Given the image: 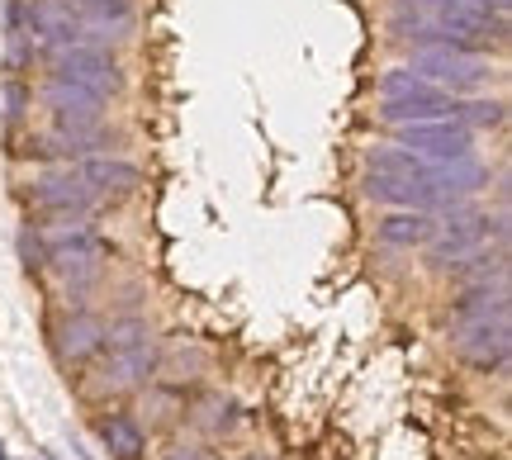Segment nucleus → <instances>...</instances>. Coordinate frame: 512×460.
<instances>
[{
  "mask_svg": "<svg viewBox=\"0 0 512 460\" xmlns=\"http://www.w3.org/2000/svg\"><path fill=\"white\" fill-rule=\"evenodd\" d=\"M489 238L498 247H508V219L503 214H475L470 204H456V209H446L437 214L432 223V238L422 242V252H427V266L432 271H456L460 261H470L475 252L489 247Z\"/></svg>",
  "mask_w": 512,
  "mask_h": 460,
  "instance_id": "1",
  "label": "nucleus"
},
{
  "mask_svg": "<svg viewBox=\"0 0 512 460\" xmlns=\"http://www.w3.org/2000/svg\"><path fill=\"white\" fill-rule=\"evenodd\" d=\"M451 100L456 95L432 86V81H422L418 72H408V67H389L380 76V119L394 129V124H418V119H441V114H451Z\"/></svg>",
  "mask_w": 512,
  "mask_h": 460,
  "instance_id": "2",
  "label": "nucleus"
},
{
  "mask_svg": "<svg viewBox=\"0 0 512 460\" xmlns=\"http://www.w3.org/2000/svg\"><path fill=\"white\" fill-rule=\"evenodd\" d=\"M408 72H418L422 81H432L451 95H470L479 86H489L494 67L484 53H470V48H413Z\"/></svg>",
  "mask_w": 512,
  "mask_h": 460,
  "instance_id": "3",
  "label": "nucleus"
},
{
  "mask_svg": "<svg viewBox=\"0 0 512 460\" xmlns=\"http://www.w3.org/2000/svg\"><path fill=\"white\" fill-rule=\"evenodd\" d=\"M451 351L470 370H503L512 356V313L451 318Z\"/></svg>",
  "mask_w": 512,
  "mask_h": 460,
  "instance_id": "4",
  "label": "nucleus"
},
{
  "mask_svg": "<svg viewBox=\"0 0 512 460\" xmlns=\"http://www.w3.org/2000/svg\"><path fill=\"white\" fill-rule=\"evenodd\" d=\"M48 57V76H62V81H76V86H91L105 100L124 91V67L110 48H95V43H72V48H53Z\"/></svg>",
  "mask_w": 512,
  "mask_h": 460,
  "instance_id": "5",
  "label": "nucleus"
},
{
  "mask_svg": "<svg viewBox=\"0 0 512 460\" xmlns=\"http://www.w3.org/2000/svg\"><path fill=\"white\" fill-rule=\"evenodd\" d=\"M394 143L427 162H451V157L475 152V129H465L456 114H441V119H418V124H394Z\"/></svg>",
  "mask_w": 512,
  "mask_h": 460,
  "instance_id": "6",
  "label": "nucleus"
},
{
  "mask_svg": "<svg viewBox=\"0 0 512 460\" xmlns=\"http://www.w3.org/2000/svg\"><path fill=\"white\" fill-rule=\"evenodd\" d=\"M38 100H43V110L53 114L57 129H67V133H91L105 124V95L91 91V86H76V81L48 76L43 91H38Z\"/></svg>",
  "mask_w": 512,
  "mask_h": 460,
  "instance_id": "7",
  "label": "nucleus"
},
{
  "mask_svg": "<svg viewBox=\"0 0 512 460\" xmlns=\"http://www.w3.org/2000/svg\"><path fill=\"white\" fill-rule=\"evenodd\" d=\"M29 204H34L38 214H91V209H100L105 200L76 176V166H57V171H48V176L34 181Z\"/></svg>",
  "mask_w": 512,
  "mask_h": 460,
  "instance_id": "8",
  "label": "nucleus"
},
{
  "mask_svg": "<svg viewBox=\"0 0 512 460\" xmlns=\"http://www.w3.org/2000/svg\"><path fill=\"white\" fill-rule=\"evenodd\" d=\"M53 351L62 366H86L105 351V318L100 313H67L53 332Z\"/></svg>",
  "mask_w": 512,
  "mask_h": 460,
  "instance_id": "9",
  "label": "nucleus"
},
{
  "mask_svg": "<svg viewBox=\"0 0 512 460\" xmlns=\"http://www.w3.org/2000/svg\"><path fill=\"white\" fill-rule=\"evenodd\" d=\"M157 361H162V351L152 337L143 342H128V347H114L110 351V366H105V389L114 394H128V389H143L157 380Z\"/></svg>",
  "mask_w": 512,
  "mask_h": 460,
  "instance_id": "10",
  "label": "nucleus"
},
{
  "mask_svg": "<svg viewBox=\"0 0 512 460\" xmlns=\"http://www.w3.org/2000/svg\"><path fill=\"white\" fill-rule=\"evenodd\" d=\"M76 176L91 185L100 200H110V195H128V190H138V181H143V171L133 162H124V157H105V152H95V157H86V162H72Z\"/></svg>",
  "mask_w": 512,
  "mask_h": 460,
  "instance_id": "11",
  "label": "nucleus"
},
{
  "mask_svg": "<svg viewBox=\"0 0 512 460\" xmlns=\"http://www.w3.org/2000/svg\"><path fill=\"white\" fill-rule=\"evenodd\" d=\"M432 223H437V214H422V209H394V214H384V219L375 223V238H380L384 247L413 252V247H422V242L432 238Z\"/></svg>",
  "mask_w": 512,
  "mask_h": 460,
  "instance_id": "12",
  "label": "nucleus"
},
{
  "mask_svg": "<svg viewBox=\"0 0 512 460\" xmlns=\"http://www.w3.org/2000/svg\"><path fill=\"white\" fill-rule=\"evenodd\" d=\"M100 446L110 451V460H138L147 451V432L138 418H128V413H110L105 423H100Z\"/></svg>",
  "mask_w": 512,
  "mask_h": 460,
  "instance_id": "13",
  "label": "nucleus"
},
{
  "mask_svg": "<svg viewBox=\"0 0 512 460\" xmlns=\"http://www.w3.org/2000/svg\"><path fill=\"white\" fill-rule=\"evenodd\" d=\"M451 114H456L465 129H503L508 124V100H489V95H475V100H465V95H456L451 100Z\"/></svg>",
  "mask_w": 512,
  "mask_h": 460,
  "instance_id": "14",
  "label": "nucleus"
},
{
  "mask_svg": "<svg viewBox=\"0 0 512 460\" xmlns=\"http://www.w3.org/2000/svg\"><path fill=\"white\" fill-rule=\"evenodd\" d=\"M19 257H24L29 271H43V266H48V247H43V238H38L34 223H24V228H19Z\"/></svg>",
  "mask_w": 512,
  "mask_h": 460,
  "instance_id": "15",
  "label": "nucleus"
},
{
  "mask_svg": "<svg viewBox=\"0 0 512 460\" xmlns=\"http://www.w3.org/2000/svg\"><path fill=\"white\" fill-rule=\"evenodd\" d=\"M143 337H152L147 332L143 318H124V323H105V347H128V342H143Z\"/></svg>",
  "mask_w": 512,
  "mask_h": 460,
  "instance_id": "16",
  "label": "nucleus"
},
{
  "mask_svg": "<svg viewBox=\"0 0 512 460\" xmlns=\"http://www.w3.org/2000/svg\"><path fill=\"white\" fill-rule=\"evenodd\" d=\"M228 413H233V404L214 394V399H204V404H200V413H195V423L209 427V432H219V427H228Z\"/></svg>",
  "mask_w": 512,
  "mask_h": 460,
  "instance_id": "17",
  "label": "nucleus"
},
{
  "mask_svg": "<svg viewBox=\"0 0 512 460\" xmlns=\"http://www.w3.org/2000/svg\"><path fill=\"white\" fill-rule=\"evenodd\" d=\"M166 460H214V451H204V446H185V442H176L171 451H166Z\"/></svg>",
  "mask_w": 512,
  "mask_h": 460,
  "instance_id": "18",
  "label": "nucleus"
},
{
  "mask_svg": "<svg viewBox=\"0 0 512 460\" xmlns=\"http://www.w3.org/2000/svg\"><path fill=\"white\" fill-rule=\"evenodd\" d=\"M242 460H271V456H242Z\"/></svg>",
  "mask_w": 512,
  "mask_h": 460,
  "instance_id": "19",
  "label": "nucleus"
}]
</instances>
